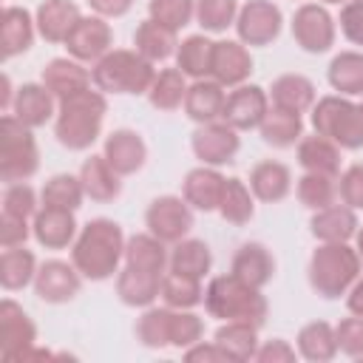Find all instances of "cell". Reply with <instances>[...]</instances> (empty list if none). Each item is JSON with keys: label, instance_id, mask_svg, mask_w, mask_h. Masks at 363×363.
Masks as SVG:
<instances>
[{"label": "cell", "instance_id": "6da1fadb", "mask_svg": "<svg viewBox=\"0 0 363 363\" xmlns=\"http://www.w3.org/2000/svg\"><path fill=\"white\" fill-rule=\"evenodd\" d=\"M125 258V235L122 227L111 218H91L71 247V264L82 278L105 281L119 269Z\"/></svg>", "mask_w": 363, "mask_h": 363}, {"label": "cell", "instance_id": "7a4b0ae2", "mask_svg": "<svg viewBox=\"0 0 363 363\" xmlns=\"http://www.w3.org/2000/svg\"><path fill=\"white\" fill-rule=\"evenodd\" d=\"M105 113H108V102L102 91L88 88L68 99H60L57 122H54L57 142L68 150H88L102 133Z\"/></svg>", "mask_w": 363, "mask_h": 363}, {"label": "cell", "instance_id": "3957f363", "mask_svg": "<svg viewBox=\"0 0 363 363\" xmlns=\"http://www.w3.org/2000/svg\"><path fill=\"white\" fill-rule=\"evenodd\" d=\"M204 309L210 318H221V320H244L252 323L255 329L264 326L267 320V298L261 295L258 286L244 284L241 278L230 275H216L207 289H204Z\"/></svg>", "mask_w": 363, "mask_h": 363}, {"label": "cell", "instance_id": "277c9868", "mask_svg": "<svg viewBox=\"0 0 363 363\" xmlns=\"http://www.w3.org/2000/svg\"><path fill=\"white\" fill-rule=\"evenodd\" d=\"M360 264L357 250L346 241H323L309 258V286L320 298L335 301L352 289L360 275Z\"/></svg>", "mask_w": 363, "mask_h": 363}, {"label": "cell", "instance_id": "5b68a950", "mask_svg": "<svg viewBox=\"0 0 363 363\" xmlns=\"http://www.w3.org/2000/svg\"><path fill=\"white\" fill-rule=\"evenodd\" d=\"M91 77L102 94H147L156 79V68L136 48H111L94 65Z\"/></svg>", "mask_w": 363, "mask_h": 363}, {"label": "cell", "instance_id": "8992f818", "mask_svg": "<svg viewBox=\"0 0 363 363\" xmlns=\"http://www.w3.org/2000/svg\"><path fill=\"white\" fill-rule=\"evenodd\" d=\"M40 167V150L31 128H26L14 113L0 119V179L6 184L28 182Z\"/></svg>", "mask_w": 363, "mask_h": 363}, {"label": "cell", "instance_id": "52a82bcc", "mask_svg": "<svg viewBox=\"0 0 363 363\" xmlns=\"http://www.w3.org/2000/svg\"><path fill=\"white\" fill-rule=\"evenodd\" d=\"M312 128L315 133L332 139L343 150L363 147V111L360 105L343 96H323L312 108Z\"/></svg>", "mask_w": 363, "mask_h": 363}, {"label": "cell", "instance_id": "ba28073f", "mask_svg": "<svg viewBox=\"0 0 363 363\" xmlns=\"http://www.w3.org/2000/svg\"><path fill=\"white\" fill-rule=\"evenodd\" d=\"M145 224L164 244H179L193 230V207L184 201V196H159L150 201Z\"/></svg>", "mask_w": 363, "mask_h": 363}, {"label": "cell", "instance_id": "9c48e42d", "mask_svg": "<svg viewBox=\"0 0 363 363\" xmlns=\"http://www.w3.org/2000/svg\"><path fill=\"white\" fill-rule=\"evenodd\" d=\"M281 9L272 0H247L238 9L235 31L244 45H269L281 34Z\"/></svg>", "mask_w": 363, "mask_h": 363}, {"label": "cell", "instance_id": "30bf717a", "mask_svg": "<svg viewBox=\"0 0 363 363\" xmlns=\"http://www.w3.org/2000/svg\"><path fill=\"white\" fill-rule=\"evenodd\" d=\"M292 40L309 54L329 51L335 45V20H332V14L318 3H303L292 14Z\"/></svg>", "mask_w": 363, "mask_h": 363}, {"label": "cell", "instance_id": "8fae6325", "mask_svg": "<svg viewBox=\"0 0 363 363\" xmlns=\"http://www.w3.org/2000/svg\"><path fill=\"white\" fill-rule=\"evenodd\" d=\"M34 343H37L34 320L17 301L6 298L0 303V354L6 360H23Z\"/></svg>", "mask_w": 363, "mask_h": 363}, {"label": "cell", "instance_id": "7c38bea8", "mask_svg": "<svg viewBox=\"0 0 363 363\" xmlns=\"http://www.w3.org/2000/svg\"><path fill=\"white\" fill-rule=\"evenodd\" d=\"M190 145H193L196 159H201L210 167H221V164L235 162L241 139H238V130L230 128L227 122H207L193 133Z\"/></svg>", "mask_w": 363, "mask_h": 363}, {"label": "cell", "instance_id": "4fadbf2b", "mask_svg": "<svg viewBox=\"0 0 363 363\" xmlns=\"http://www.w3.org/2000/svg\"><path fill=\"white\" fill-rule=\"evenodd\" d=\"M267 111H269V96L261 85H238L235 91L227 94L221 122H227L235 130H252L261 128Z\"/></svg>", "mask_w": 363, "mask_h": 363}, {"label": "cell", "instance_id": "5bb4252c", "mask_svg": "<svg viewBox=\"0 0 363 363\" xmlns=\"http://www.w3.org/2000/svg\"><path fill=\"white\" fill-rule=\"evenodd\" d=\"M65 48L74 60L79 62H99L111 48H113V31L105 23V17H79L74 31L65 40Z\"/></svg>", "mask_w": 363, "mask_h": 363}, {"label": "cell", "instance_id": "9a60e30c", "mask_svg": "<svg viewBox=\"0 0 363 363\" xmlns=\"http://www.w3.org/2000/svg\"><path fill=\"white\" fill-rule=\"evenodd\" d=\"M79 269L65 261H45L34 275V292L45 303H68L79 295Z\"/></svg>", "mask_w": 363, "mask_h": 363}, {"label": "cell", "instance_id": "2e32d148", "mask_svg": "<svg viewBox=\"0 0 363 363\" xmlns=\"http://www.w3.org/2000/svg\"><path fill=\"white\" fill-rule=\"evenodd\" d=\"M252 74V57L244 48V43L235 40H221L213 48V71L210 77L221 82L224 88H238L250 79Z\"/></svg>", "mask_w": 363, "mask_h": 363}, {"label": "cell", "instance_id": "e0dca14e", "mask_svg": "<svg viewBox=\"0 0 363 363\" xmlns=\"http://www.w3.org/2000/svg\"><path fill=\"white\" fill-rule=\"evenodd\" d=\"M102 156L111 162V167L119 176H133V173H139L145 167L147 147H145V142H142V136L136 130L119 128L105 139V153Z\"/></svg>", "mask_w": 363, "mask_h": 363}, {"label": "cell", "instance_id": "ac0fdd59", "mask_svg": "<svg viewBox=\"0 0 363 363\" xmlns=\"http://www.w3.org/2000/svg\"><path fill=\"white\" fill-rule=\"evenodd\" d=\"M31 233L37 244L45 250H65L77 238V221L74 210H57V207H40L31 224Z\"/></svg>", "mask_w": 363, "mask_h": 363}, {"label": "cell", "instance_id": "d6986e66", "mask_svg": "<svg viewBox=\"0 0 363 363\" xmlns=\"http://www.w3.org/2000/svg\"><path fill=\"white\" fill-rule=\"evenodd\" d=\"M94 82L91 71L79 65V60L57 57L43 68V85L54 94V99H68L79 91H88Z\"/></svg>", "mask_w": 363, "mask_h": 363}, {"label": "cell", "instance_id": "ffe728a7", "mask_svg": "<svg viewBox=\"0 0 363 363\" xmlns=\"http://www.w3.org/2000/svg\"><path fill=\"white\" fill-rule=\"evenodd\" d=\"M224 176L204 164V167H196L184 176V184H182V196L184 201L193 207V210H201V213H210V210H218V201H221V193H224Z\"/></svg>", "mask_w": 363, "mask_h": 363}, {"label": "cell", "instance_id": "44dd1931", "mask_svg": "<svg viewBox=\"0 0 363 363\" xmlns=\"http://www.w3.org/2000/svg\"><path fill=\"white\" fill-rule=\"evenodd\" d=\"M235 278H241L244 284L250 286H267L275 275V258L272 252L258 244V241H247L238 247V252L233 255V269H230Z\"/></svg>", "mask_w": 363, "mask_h": 363}, {"label": "cell", "instance_id": "7402d4cb", "mask_svg": "<svg viewBox=\"0 0 363 363\" xmlns=\"http://www.w3.org/2000/svg\"><path fill=\"white\" fill-rule=\"evenodd\" d=\"M162 272L125 264V269L116 278V295L125 306H150L162 295Z\"/></svg>", "mask_w": 363, "mask_h": 363}, {"label": "cell", "instance_id": "603a6c76", "mask_svg": "<svg viewBox=\"0 0 363 363\" xmlns=\"http://www.w3.org/2000/svg\"><path fill=\"white\" fill-rule=\"evenodd\" d=\"M79 17V6L71 0H43L37 6V31L45 43H65Z\"/></svg>", "mask_w": 363, "mask_h": 363}, {"label": "cell", "instance_id": "cb8c5ba5", "mask_svg": "<svg viewBox=\"0 0 363 363\" xmlns=\"http://www.w3.org/2000/svg\"><path fill=\"white\" fill-rule=\"evenodd\" d=\"M11 113L26 125V128H43L51 116H54V94L40 82H26L17 88L14 102H11Z\"/></svg>", "mask_w": 363, "mask_h": 363}, {"label": "cell", "instance_id": "d4e9b609", "mask_svg": "<svg viewBox=\"0 0 363 363\" xmlns=\"http://www.w3.org/2000/svg\"><path fill=\"white\" fill-rule=\"evenodd\" d=\"M224 102H227V94H224V85L221 82H216V79H196L193 85H187L184 113L193 122L207 125V122L221 119Z\"/></svg>", "mask_w": 363, "mask_h": 363}, {"label": "cell", "instance_id": "484cf974", "mask_svg": "<svg viewBox=\"0 0 363 363\" xmlns=\"http://www.w3.org/2000/svg\"><path fill=\"white\" fill-rule=\"evenodd\" d=\"M34 26L37 20H31V14L20 6H6L3 17H0V51L3 60H11L23 51L31 48L34 43Z\"/></svg>", "mask_w": 363, "mask_h": 363}, {"label": "cell", "instance_id": "4316f807", "mask_svg": "<svg viewBox=\"0 0 363 363\" xmlns=\"http://www.w3.org/2000/svg\"><path fill=\"white\" fill-rule=\"evenodd\" d=\"M79 182H82V190L91 201H113L122 193L119 173L111 167V162L105 156L85 159L79 167Z\"/></svg>", "mask_w": 363, "mask_h": 363}, {"label": "cell", "instance_id": "83f0119b", "mask_svg": "<svg viewBox=\"0 0 363 363\" xmlns=\"http://www.w3.org/2000/svg\"><path fill=\"white\" fill-rule=\"evenodd\" d=\"M250 190L255 199L272 204V201H281L289 196L292 190V173L284 162H258L252 170H250Z\"/></svg>", "mask_w": 363, "mask_h": 363}, {"label": "cell", "instance_id": "f1b7e54d", "mask_svg": "<svg viewBox=\"0 0 363 363\" xmlns=\"http://www.w3.org/2000/svg\"><path fill=\"white\" fill-rule=\"evenodd\" d=\"M309 227H312V235L318 241H349V238H354L360 224H357V216L352 207L329 204L323 210H315Z\"/></svg>", "mask_w": 363, "mask_h": 363}, {"label": "cell", "instance_id": "f546056e", "mask_svg": "<svg viewBox=\"0 0 363 363\" xmlns=\"http://www.w3.org/2000/svg\"><path fill=\"white\" fill-rule=\"evenodd\" d=\"M298 164L306 173H326V176H337L340 173V147L315 133V136H303L298 142Z\"/></svg>", "mask_w": 363, "mask_h": 363}, {"label": "cell", "instance_id": "4dcf8cb0", "mask_svg": "<svg viewBox=\"0 0 363 363\" xmlns=\"http://www.w3.org/2000/svg\"><path fill=\"white\" fill-rule=\"evenodd\" d=\"M133 45L142 57H147L150 62H162V60H170L179 48V40H176V31L156 23V20H142L133 31Z\"/></svg>", "mask_w": 363, "mask_h": 363}, {"label": "cell", "instance_id": "1f68e13d", "mask_svg": "<svg viewBox=\"0 0 363 363\" xmlns=\"http://www.w3.org/2000/svg\"><path fill=\"white\" fill-rule=\"evenodd\" d=\"M258 130H261L264 145H269L275 150H286L303 139V119H301V113H289V111L272 105Z\"/></svg>", "mask_w": 363, "mask_h": 363}, {"label": "cell", "instance_id": "d6a6232c", "mask_svg": "<svg viewBox=\"0 0 363 363\" xmlns=\"http://www.w3.org/2000/svg\"><path fill=\"white\" fill-rule=\"evenodd\" d=\"M269 96L275 108H284L289 113H306L315 105V85L301 74H284L272 82Z\"/></svg>", "mask_w": 363, "mask_h": 363}, {"label": "cell", "instance_id": "836d02e7", "mask_svg": "<svg viewBox=\"0 0 363 363\" xmlns=\"http://www.w3.org/2000/svg\"><path fill=\"white\" fill-rule=\"evenodd\" d=\"M125 264L164 275V267L170 264V255H167L162 238H156L153 233H136L125 241Z\"/></svg>", "mask_w": 363, "mask_h": 363}, {"label": "cell", "instance_id": "e575fe53", "mask_svg": "<svg viewBox=\"0 0 363 363\" xmlns=\"http://www.w3.org/2000/svg\"><path fill=\"white\" fill-rule=\"evenodd\" d=\"M34 275H37V258H34L31 250H26L23 244L3 250V255H0V284H3V289H9V292L23 289L34 281Z\"/></svg>", "mask_w": 363, "mask_h": 363}, {"label": "cell", "instance_id": "d590c367", "mask_svg": "<svg viewBox=\"0 0 363 363\" xmlns=\"http://www.w3.org/2000/svg\"><path fill=\"white\" fill-rule=\"evenodd\" d=\"M170 272H179V275H190V278H204L213 267V255H210V247L199 238H182L173 252H170Z\"/></svg>", "mask_w": 363, "mask_h": 363}, {"label": "cell", "instance_id": "8d00e7d4", "mask_svg": "<svg viewBox=\"0 0 363 363\" xmlns=\"http://www.w3.org/2000/svg\"><path fill=\"white\" fill-rule=\"evenodd\" d=\"M173 318H176L173 306H150V309H145V315L136 320V340L142 346H147V349L170 346V340H173Z\"/></svg>", "mask_w": 363, "mask_h": 363}, {"label": "cell", "instance_id": "74e56055", "mask_svg": "<svg viewBox=\"0 0 363 363\" xmlns=\"http://www.w3.org/2000/svg\"><path fill=\"white\" fill-rule=\"evenodd\" d=\"M213 48H216V43L207 40L204 34L187 37L176 51V62H179L182 74L193 77V79H207L213 71Z\"/></svg>", "mask_w": 363, "mask_h": 363}, {"label": "cell", "instance_id": "f35d334b", "mask_svg": "<svg viewBox=\"0 0 363 363\" xmlns=\"http://www.w3.org/2000/svg\"><path fill=\"white\" fill-rule=\"evenodd\" d=\"M216 343L233 360H252L258 352V329L244 320H227L216 329Z\"/></svg>", "mask_w": 363, "mask_h": 363}, {"label": "cell", "instance_id": "ab89813d", "mask_svg": "<svg viewBox=\"0 0 363 363\" xmlns=\"http://www.w3.org/2000/svg\"><path fill=\"white\" fill-rule=\"evenodd\" d=\"M298 352L312 360V363H323L332 360L337 354V335L326 320H312L298 332Z\"/></svg>", "mask_w": 363, "mask_h": 363}, {"label": "cell", "instance_id": "60d3db41", "mask_svg": "<svg viewBox=\"0 0 363 363\" xmlns=\"http://www.w3.org/2000/svg\"><path fill=\"white\" fill-rule=\"evenodd\" d=\"M329 85L346 96L363 94V54L360 51H340L329 62Z\"/></svg>", "mask_w": 363, "mask_h": 363}, {"label": "cell", "instance_id": "b9f144b4", "mask_svg": "<svg viewBox=\"0 0 363 363\" xmlns=\"http://www.w3.org/2000/svg\"><path fill=\"white\" fill-rule=\"evenodd\" d=\"M184 96H187V82L182 68H162L147 91V99L156 111H176L184 105Z\"/></svg>", "mask_w": 363, "mask_h": 363}, {"label": "cell", "instance_id": "7bdbcfd3", "mask_svg": "<svg viewBox=\"0 0 363 363\" xmlns=\"http://www.w3.org/2000/svg\"><path fill=\"white\" fill-rule=\"evenodd\" d=\"M43 207H57V210H77L85 199V190H82V182L79 176H71V173H57L51 176L45 184H43Z\"/></svg>", "mask_w": 363, "mask_h": 363}, {"label": "cell", "instance_id": "ee69618b", "mask_svg": "<svg viewBox=\"0 0 363 363\" xmlns=\"http://www.w3.org/2000/svg\"><path fill=\"white\" fill-rule=\"evenodd\" d=\"M218 213L224 221L235 224V227H244L255 207H252V190L241 182V179H227L224 182V193H221V201H218Z\"/></svg>", "mask_w": 363, "mask_h": 363}, {"label": "cell", "instance_id": "f6af8a7d", "mask_svg": "<svg viewBox=\"0 0 363 363\" xmlns=\"http://www.w3.org/2000/svg\"><path fill=\"white\" fill-rule=\"evenodd\" d=\"M162 301L173 309H193L204 301V289L199 278L190 275H179V272H167L162 278Z\"/></svg>", "mask_w": 363, "mask_h": 363}, {"label": "cell", "instance_id": "bcb514c9", "mask_svg": "<svg viewBox=\"0 0 363 363\" xmlns=\"http://www.w3.org/2000/svg\"><path fill=\"white\" fill-rule=\"evenodd\" d=\"M337 199V176L326 173H303L298 179V201L309 210H323Z\"/></svg>", "mask_w": 363, "mask_h": 363}, {"label": "cell", "instance_id": "7dc6e473", "mask_svg": "<svg viewBox=\"0 0 363 363\" xmlns=\"http://www.w3.org/2000/svg\"><path fill=\"white\" fill-rule=\"evenodd\" d=\"M238 17L235 0H196V20L204 31H227Z\"/></svg>", "mask_w": 363, "mask_h": 363}, {"label": "cell", "instance_id": "c3c4849f", "mask_svg": "<svg viewBox=\"0 0 363 363\" xmlns=\"http://www.w3.org/2000/svg\"><path fill=\"white\" fill-rule=\"evenodd\" d=\"M147 11H150V20L179 31L184 26H190V20L196 14V0H150Z\"/></svg>", "mask_w": 363, "mask_h": 363}, {"label": "cell", "instance_id": "681fc988", "mask_svg": "<svg viewBox=\"0 0 363 363\" xmlns=\"http://www.w3.org/2000/svg\"><path fill=\"white\" fill-rule=\"evenodd\" d=\"M3 210L6 213H14V216H23V218H34L37 216V193L31 184L26 182H17V184H6V193H3Z\"/></svg>", "mask_w": 363, "mask_h": 363}, {"label": "cell", "instance_id": "f907efd6", "mask_svg": "<svg viewBox=\"0 0 363 363\" xmlns=\"http://www.w3.org/2000/svg\"><path fill=\"white\" fill-rule=\"evenodd\" d=\"M204 335V320L187 309H176V318H173V340L170 346L176 349H190L193 343H199Z\"/></svg>", "mask_w": 363, "mask_h": 363}, {"label": "cell", "instance_id": "816d5d0a", "mask_svg": "<svg viewBox=\"0 0 363 363\" xmlns=\"http://www.w3.org/2000/svg\"><path fill=\"white\" fill-rule=\"evenodd\" d=\"M337 335V349L349 357H363V318H343L335 326Z\"/></svg>", "mask_w": 363, "mask_h": 363}, {"label": "cell", "instance_id": "f5cc1de1", "mask_svg": "<svg viewBox=\"0 0 363 363\" xmlns=\"http://www.w3.org/2000/svg\"><path fill=\"white\" fill-rule=\"evenodd\" d=\"M337 196L346 207L352 210H363V164H352L340 173L337 182Z\"/></svg>", "mask_w": 363, "mask_h": 363}, {"label": "cell", "instance_id": "db71d44e", "mask_svg": "<svg viewBox=\"0 0 363 363\" xmlns=\"http://www.w3.org/2000/svg\"><path fill=\"white\" fill-rule=\"evenodd\" d=\"M28 235H31L28 218L3 210V216H0V244H3V250H6V247H20V244H26Z\"/></svg>", "mask_w": 363, "mask_h": 363}, {"label": "cell", "instance_id": "11a10c76", "mask_svg": "<svg viewBox=\"0 0 363 363\" xmlns=\"http://www.w3.org/2000/svg\"><path fill=\"white\" fill-rule=\"evenodd\" d=\"M340 31L349 43L363 45V0H349L340 9Z\"/></svg>", "mask_w": 363, "mask_h": 363}, {"label": "cell", "instance_id": "9f6ffc18", "mask_svg": "<svg viewBox=\"0 0 363 363\" xmlns=\"http://www.w3.org/2000/svg\"><path fill=\"white\" fill-rule=\"evenodd\" d=\"M255 360H261V363H292L295 360V349L286 340L275 337V340H267L264 346H258Z\"/></svg>", "mask_w": 363, "mask_h": 363}, {"label": "cell", "instance_id": "6f0895ef", "mask_svg": "<svg viewBox=\"0 0 363 363\" xmlns=\"http://www.w3.org/2000/svg\"><path fill=\"white\" fill-rule=\"evenodd\" d=\"M184 357L187 360H233L216 340L213 343H207V346H199V343H193L187 352H184Z\"/></svg>", "mask_w": 363, "mask_h": 363}, {"label": "cell", "instance_id": "680465c9", "mask_svg": "<svg viewBox=\"0 0 363 363\" xmlns=\"http://www.w3.org/2000/svg\"><path fill=\"white\" fill-rule=\"evenodd\" d=\"M88 6L99 14V17H122L130 11L133 0H88Z\"/></svg>", "mask_w": 363, "mask_h": 363}, {"label": "cell", "instance_id": "91938a15", "mask_svg": "<svg viewBox=\"0 0 363 363\" xmlns=\"http://www.w3.org/2000/svg\"><path fill=\"white\" fill-rule=\"evenodd\" d=\"M346 303H349V312H352V315H360V318H363V278H357V281L352 284Z\"/></svg>", "mask_w": 363, "mask_h": 363}, {"label": "cell", "instance_id": "94428289", "mask_svg": "<svg viewBox=\"0 0 363 363\" xmlns=\"http://www.w3.org/2000/svg\"><path fill=\"white\" fill-rule=\"evenodd\" d=\"M0 85H3V91H0V108H3V111H9V108H11V102H14V99H11V79L3 74Z\"/></svg>", "mask_w": 363, "mask_h": 363}, {"label": "cell", "instance_id": "6125c7cd", "mask_svg": "<svg viewBox=\"0 0 363 363\" xmlns=\"http://www.w3.org/2000/svg\"><path fill=\"white\" fill-rule=\"evenodd\" d=\"M354 238H357V255H360V261H363V227H357Z\"/></svg>", "mask_w": 363, "mask_h": 363}, {"label": "cell", "instance_id": "be15d7a7", "mask_svg": "<svg viewBox=\"0 0 363 363\" xmlns=\"http://www.w3.org/2000/svg\"><path fill=\"white\" fill-rule=\"evenodd\" d=\"M323 3H349V0H323Z\"/></svg>", "mask_w": 363, "mask_h": 363}, {"label": "cell", "instance_id": "e7e4bbea", "mask_svg": "<svg viewBox=\"0 0 363 363\" xmlns=\"http://www.w3.org/2000/svg\"><path fill=\"white\" fill-rule=\"evenodd\" d=\"M360 111H363V105H360Z\"/></svg>", "mask_w": 363, "mask_h": 363}]
</instances>
